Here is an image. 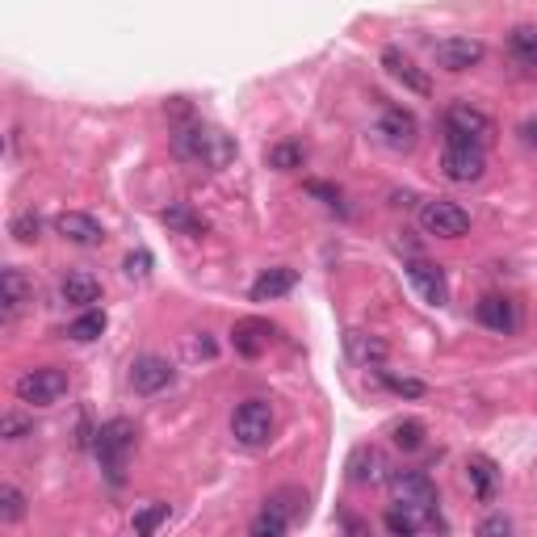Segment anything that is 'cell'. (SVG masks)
Here are the masks:
<instances>
[{
    "label": "cell",
    "instance_id": "6da1fadb",
    "mask_svg": "<svg viewBox=\"0 0 537 537\" xmlns=\"http://www.w3.org/2000/svg\"><path fill=\"white\" fill-rule=\"evenodd\" d=\"M391 496L399 508L416 512L424 521V529H445V521L437 517V487L424 470H395L391 475Z\"/></svg>",
    "mask_w": 537,
    "mask_h": 537
},
{
    "label": "cell",
    "instance_id": "7a4b0ae2",
    "mask_svg": "<svg viewBox=\"0 0 537 537\" xmlns=\"http://www.w3.org/2000/svg\"><path fill=\"white\" fill-rule=\"evenodd\" d=\"M177 152L189 160H202L206 168H223L235 160V143L223 131H214V126L189 122V126H177Z\"/></svg>",
    "mask_w": 537,
    "mask_h": 537
},
{
    "label": "cell",
    "instance_id": "3957f363",
    "mask_svg": "<svg viewBox=\"0 0 537 537\" xmlns=\"http://www.w3.org/2000/svg\"><path fill=\"white\" fill-rule=\"evenodd\" d=\"M13 391L21 403H34V407H51L59 403L63 395H68V374L55 370V365H34V370L17 374Z\"/></svg>",
    "mask_w": 537,
    "mask_h": 537
},
{
    "label": "cell",
    "instance_id": "277c9868",
    "mask_svg": "<svg viewBox=\"0 0 537 537\" xmlns=\"http://www.w3.org/2000/svg\"><path fill=\"white\" fill-rule=\"evenodd\" d=\"M231 437L244 449H261L273 437V407L269 399H244L231 416Z\"/></svg>",
    "mask_w": 537,
    "mask_h": 537
},
{
    "label": "cell",
    "instance_id": "5b68a950",
    "mask_svg": "<svg viewBox=\"0 0 537 537\" xmlns=\"http://www.w3.org/2000/svg\"><path fill=\"white\" fill-rule=\"evenodd\" d=\"M135 424L131 420H105L101 428H97V441H93V449H97V458H101V466L110 470V475L118 479L122 475V466H126V458H131V449H135Z\"/></svg>",
    "mask_w": 537,
    "mask_h": 537
},
{
    "label": "cell",
    "instance_id": "8992f818",
    "mask_svg": "<svg viewBox=\"0 0 537 537\" xmlns=\"http://www.w3.org/2000/svg\"><path fill=\"white\" fill-rule=\"evenodd\" d=\"M445 135L449 143H475V147H487L491 135H496V122H491L483 110H475L470 101H458L445 110Z\"/></svg>",
    "mask_w": 537,
    "mask_h": 537
},
{
    "label": "cell",
    "instance_id": "52a82bcc",
    "mask_svg": "<svg viewBox=\"0 0 537 537\" xmlns=\"http://www.w3.org/2000/svg\"><path fill=\"white\" fill-rule=\"evenodd\" d=\"M420 227L428 235H437V240H462L470 231V214L458 202L433 198V202H420Z\"/></svg>",
    "mask_w": 537,
    "mask_h": 537
},
{
    "label": "cell",
    "instance_id": "ba28073f",
    "mask_svg": "<svg viewBox=\"0 0 537 537\" xmlns=\"http://www.w3.org/2000/svg\"><path fill=\"white\" fill-rule=\"evenodd\" d=\"M483 168H487L483 147H475V143H449L441 152V173H445V181H454V185L479 181Z\"/></svg>",
    "mask_w": 537,
    "mask_h": 537
},
{
    "label": "cell",
    "instance_id": "9c48e42d",
    "mask_svg": "<svg viewBox=\"0 0 537 537\" xmlns=\"http://www.w3.org/2000/svg\"><path fill=\"white\" fill-rule=\"evenodd\" d=\"M433 55H437V63L445 72H470L475 63H483V55H487V47L479 38H441L437 47H433Z\"/></svg>",
    "mask_w": 537,
    "mask_h": 537
},
{
    "label": "cell",
    "instance_id": "30bf717a",
    "mask_svg": "<svg viewBox=\"0 0 537 537\" xmlns=\"http://www.w3.org/2000/svg\"><path fill=\"white\" fill-rule=\"evenodd\" d=\"M131 386L139 395H160L164 386H173V365H168L164 357H156V353H143L131 365Z\"/></svg>",
    "mask_w": 537,
    "mask_h": 537
},
{
    "label": "cell",
    "instance_id": "8fae6325",
    "mask_svg": "<svg viewBox=\"0 0 537 537\" xmlns=\"http://www.w3.org/2000/svg\"><path fill=\"white\" fill-rule=\"evenodd\" d=\"M407 277H412V286L420 290V298H424L428 307H445L449 303L445 273L433 261H420V256H412V261H407Z\"/></svg>",
    "mask_w": 537,
    "mask_h": 537
},
{
    "label": "cell",
    "instance_id": "7c38bea8",
    "mask_svg": "<svg viewBox=\"0 0 537 537\" xmlns=\"http://www.w3.org/2000/svg\"><path fill=\"white\" fill-rule=\"evenodd\" d=\"M382 68L391 72V80H399L407 93H420V97L433 93V80H428V72H420L399 47H386V51H382Z\"/></svg>",
    "mask_w": 537,
    "mask_h": 537
},
{
    "label": "cell",
    "instance_id": "4fadbf2b",
    "mask_svg": "<svg viewBox=\"0 0 537 537\" xmlns=\"http://www.w3.org/2000/svg\"><path fill=\"white\" fill-rule=\"evenodd\" d=\"M55 231L63 235L68 244H80V248H97L105 240V227L93 219V214H80V210H68L55 219Z\"/></svg>",
    "mask_w": 537,
    "mask_h": 537
},
{
    "label": "cell",
    "instance_id": "5bb4252c",
    "mask_svg": "<svg viewBox=\"0 0 537 537\" xmlns=\"http://www.w3.org/2000/svg\"><path fill=\"white\" fill-rule=\"evenodd\" d=\"M0 303H5V324H13V319L34 303V286L26 282V273H21L17 265H9L5 273H0Z\"/></svg>",
    "mask_w": 537,
    "mask_h": 537
},
{
    "label": "cell",
    "instance_id": "9a60e30c",
    "mask_svg": "<svg viewBox=\"0 0 537 537\" xmlns=\"http://www.w3.org/2000/svg\"><path fill=\"white\" fill-rule=\"evenodd\" d=\"M349 483L353 487H374L382 479V470H386V458H382V449L378 445H357L353 454H349Z\"/></svg>",
    "mask_w": 537,
    "mask_h": 537
},
{
    "label": "cell",
    "instance_id": "2e32d148",
    "mask_svg": "<svg viewBox=\"0 0 537 537\" xmlns=\"http://www.w3.org/2000/svg\"><path fill=\"white\" fill-rule=\"evenodd\" d=\"M269 324H261V319H240V324L231 328V345L235 353H244V357H261L269 349Z\"/></svg>",
    "mask_w": 537,
    "mask_h": 537
},
{
    "label": "cell",
    "instance_id": "e0dca14e",
    "mask_svg": "<svg viewBox=\"0 0 537 537\" xmlns=\"http://www.w3.org/2000/svg\"><path fill=\"white\" fill-rule=\"evenodd\" d=\"M475 315H479V324L491 328V332H512L517 328V307H512L508 298H500V294H487L483 303L475 307Z\"/></svg>",
    "mask_w": 537,
    "mask_h": 537
},
{
    "label": "cell",
    "instance_id": "ac0fdd59",
    "mask_svg": "<svg viewBox=\"0 0 537 537\" xmlns=\"http://www.w3.org/2000/svg\"><path fill=\"white\" fill-rule=\"evenodd\" d=\"M59 294H63V303H72V307H93V303H101V282L89 273H68L59 282Z\"/></svg>",
    "mask_w": 537,
    "mask_h": 537
},
{
    "label": "cell",
    "instance_id": "d6986e66",
    "mask_svg": "<svg viewBox=\"0 0 537 537\" xmlns=\"http://www.w3.org/2000/svg\"><path fill=\"white\" fill-rule=\"evenodd\" d=\"M294 282H298V273H294V269H265V273L252 282V298H256V303H273V298L290 294Z\"/></svg>",
    "mask_w": 537,
    "mask_h": 537
},
{
    "label": "cell",
    "instance_id": "ffe728a7",
    "mask_svg": "<svg viewBox=\"0 0 537 537\" xmlns=\"http://www.w3.org/2000/svg\"><path fill=\"white\" fill-rule=\"evenodd\" d=\"M416 114H407V110H386L382 114V135L391 147H412L416 143Z\"/></svg>",
    "mask_w": 537,
    "mask_h": 537
},
{
    "label": "cell",
    "instance_id": "44dd1931",
    "mask_svg": "<svg viewBox=\"0 0 537 537\" xmlns=\"http://www.w3.org/2000/svg\"><path fill=\"white\" fill-rule=\"evenodd\" d=\"M307 160V147L298 143V139H282V143H273L269 152H265V164L277 168V173H290V168H303Z\"/></svg>",
    "mask_w": 537,
    "mask_h": 537
},
{
    "label": "cell",
    "instance_id": "7402d4cb",
    "mask_svg": "<svg viewBox=\"0 0 537 537\" xmlns=\"http://www.w3.org/2000/svg\"><path fill=\"white\" fill-rule=\"evenodd\" d=\"M160 219L173 227V231H181V235H193V240H202V235H206V219H198L189 206H168Z\"/></svg>",
    "mask_w": 537,
    "mask_h": 537
},
{
    "label": "cell",
    "instance_id": "603a6c76",
    "mask_svg": "<svg viewBox=\"0 0 537 537\" xmlns=\"http://www.w3.org/2000/svg\"><path fill=\"white\" fill-rule=\"evenodd\" d=\"M466 479H470V487H475V496L487 504L491 496H496V466H491L487 458H475L466 466Z\"/></svg>",
    "mask_w": 537,
    "mask_h": 537
},
{
    "label": "cell",
    "instance_id": "cb8c5ba5",
    "mask_svg": "<svg viewBox=\"0 0 537 537\" xmlns=\"http://www.w3.org/2000/svg\"><path fill=\"white\" fill-rule=\"evenodd\" d=\"M101 332H105V311H89V307H84L80 319H72V324H68V336L80 340V345H89V340H97Z\"/></svg>",
    "mask_w": 537,
    "mask_h": 537
},
{
    "label": "cell",
    "instance_id": "d4e9b609",
    "mask_svg": "<svg viewBox=\"0 0 537 537\" xmlns=\"http://www.w3.org/2000/svg\"><path fill=\"white\" fill-rule=\"evenodd\" d=\"M168 512H173V508H168L164 500L147 504V508H139L135 517H131V529H135V533H156V529H160V525L168 521Z\"/></svg>",
    "mask_w": 537,
    "mask_h": 537
},
{
    "label": "cell",
    "instance_id": "484cf974",
    "mask_svg": "<svg viewBox=\"0 0 537 537\" xmlns=\"http://www.w3.org/2000/svg\"><path fill=\"white\" fill-rule=\"evenodd\" d=\"M21 517H26V496H21L13 483H0V521L13 525Z\"/></svg>",
    "mask_w": 537,
    "mask_h": 537
},
{
    "label": "cell",
    "instance_id": "4316f807",
    "mask_svg": "<svg viewBox=\"0 0 537 537\" xmlns=\"http://www.w3.org/2000/svg\"><path fill=\"white\" fill-rule=\"evenodd\" d=\"M508 47H512V55H517V59L537 63V26H517L508 34Z\"/></svg>",
    "mask_w": 537,
    "mask_h": 537
},
{
    "label": "cell",
    "instance_id": "83f0119b",
    "mask_svg": "<svg viewBox=\"0 0 537 537\" xmlns=\"http://www.w3.org/2000/svg\"><path fill=\"white\" fill-rule=\"evenodd\" d=\"M382 525L391 529L395 537H412V533H420V529H424V521L416 517V512H407V508H391V512L382 517Z\"/></svg>",
    "mask_w": 537,
    "mask_h": 537
},
{
    "label": "cell",
    "instance_id": "f1b7e54d",
    "mask_svg": "<svg viewBox=\"0 0 537 537\" xmlns=\"http://www.w3.org/2000/svg\"><path fill=\"white\" fill-rule=\"evenodd\" d=\"M286 529H290V521L282 517V512H273V508H265L261 517L252 521V533H256V537H282Z\"/></svg>",
    "mask_w": 537,
    "mask_h": 537
},
{
    "label": "cell",
    "instance_id": "f546056e",
    "mask_svg": "<svg viewBox=\"0 0 537 537\" xmlns=\"http://www.w3.org/2000/svg\"><path fill=\"white\" fill-rule=\"evenodd\" d=\"M391 433H395V445L399 449H420L424 445V424L420 420H399Z\"/></svg>",
    "mask_w": 537,
    "mask_h": 537
},
{
    "label": "cell",
    "instance_id": "4dcf8cb0",
    "mask_svg": "<svg viewBox=\"0 0 537 537\" xmlns=\"http://www.w3.org/2000/svg\"><path fill=\"white\" fill-rule=\"evenodd\" d=\"M9 231H13V240H17V244H34V240H38V231H42V219H38L34 210H26V214H17Z\"/></svg>",
    "mask_w": 537,
    "mask_h": 537
},
{
    "label": "cell",
    "instance_id": "1f68e13d",
    "mask_svg": "<svg viewBox=\"0 0 537 537\" xmlns=\"http://www.w3.org/2000/svg\"><path fill=\"white\" fill-rule=\"evenodd\" d=\"M303 504H307V496H303V491H277V496H269V500H265V508L282 512L286 521H290V517H294V512L303 508Z\"/></svg>",
    "mask_w": 537,
    "mask_h": 537
},
{
    "label": "cell",
    "instance_id": "d6a6232c",
    "mask_svg": "<svg viewBox=\"0 0 537 537\" xmlns=\"http://www.w3.org/2000/svg\"><path fill=\"white\" fill-rule=\"evenodd\" d=\"M349 349H353L361 361H382V353H386V349L378 345V340H365L361 332H353V336H349Z\"/></svg>",
    "mask_w": 537,
    "mask_h": 537
},
{
    "label": "cell",
    "instance_id": "836d02e7",
    "mask_svg": "<svg viewBox=\"0 0 537 537\" xmlns=\"http://www.w3.org/2000/svg\"><path fill=\"white\" fill-rule=\"evenodd\" d=\"M0 437L5 441H21V437H30V420H21V416H0Z\"/></svg>",
    "mask_w": 537,
    "mask_h": 537
},
{
    "label": "cell",
    "instance_id": "e575fe53",
    "mask_svg": "<svg viewBox=\"0 0 537 537\" xmlns=\"http://www.w3.org/2000/svg\"><path fill=\"white\" fill-rule=\"evenodd\" d=\"M126 273L139 277V282H143V277H152V256H147V252H131V256H126Z\"/></svg>",
    "mask_w": 537,
    "mask_h": 537
},
{
    "label": "cell",
    "instance_id": "d590c367",
    "mask_svg": "<svg viewBox=\"0 0 537 537\" xmlns=\"http://www.w3.org/2000/svg\"><path fill=\"white\" fill-rule=\"evenodd\" d=\"M479 533H483V537H496V533H512V525H508L504 517H491V521L479 525Z\"/></svg>",
    "mask_w": 537,
    "mask_h": 537
},
{
    "label": "cell",
    "instance_id": "8d00e7d4",
    "mask_svg": "<svg viewBox=\"0 0 537 537\" xmlns=\"http://www.w3.org/2000/svg\"><path fill=\"white\" fill-rule=\"evenodd\" d=\"M521 143L525 147H537V118H525L521 122Z\"/></svg>",
    "mask_w": 537,
    "mask_h": 537
},
{
    "label": "cell",
    "instance_id": "74e56055",
    "mask_svg": "<svg viewBox=\"0 0 537 537\" xmlns=\"http://www.w3.org/2000/svg\"><path fill=\"white\" fill-rule=\"evenodd\" d=\"M386 386H395L399 395H420V382H403V378H386Z\"/></svg>",
    "mask_w": 537,
    "mask_h": 537
},
{
    "label": "cell",
    "instance_id": "f35d334b",
    "mask_svg": "<svg viewBox=\"0 0 537 537\" xmlns=\"http://www.w3.org/2000/svg\"><path fill=\"white\" fill-rule=\"evenodd\" d=\"M307 193H315V198H328V202H336V198H340V193H336L332 185H319V181H311V185H307Z\"/></svg>",
    "mask_w": 537,
    "mask_h": 537
}]
</instances>
